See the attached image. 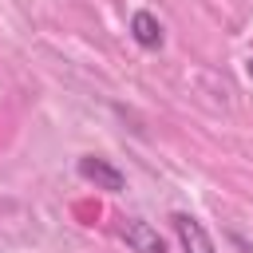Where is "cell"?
<instances>
[{
    "label": "cell",
    "mask_w": 253,
    "mask_h": 253,
    "mask_svg": "<svg viewBox=\"0 0 253 253\" xmlns=\"http://www.w3.org/2000/svg\"><path fill=\"white\" fill-rule=\"evenodd\" d=\"M79 178H87V182H95L99 190H111V194H119L123 186H126V178H123V170H115L107 158H99V154H83L79 158Z\"/></svg>",
    "instance_id": "cell-1"
},
{
    "label": "cell",
    "mask_w": 253,
    "mask_h": 253,
    "mask_svg": "<svg viewBox=\"0 0 253 253\" xmlns=\"http://www.w3.org/2000/svg\"><path fill=\"white\" fill-rule=\"evenodd\" d=\"M123 241H126L134 253H166L162 233H158L150 221H138V217H126V221H123Z\"/></svg>",
    "instance_id": "cell-2"
},
{
    "label": "cell",
    "mask_w": 253,
    "mask_h": 253,
    "mask_svg": "<svg viewBox=\"0 0 253 253\" xmlns=\"http://www.w3.org/2000/svg\"><path fill=\"white\" fill-rule=\"evenodd\" d=\"M174 233H178V241H182L186 253H213V241H210V233H206V225L198 217L174 213Z\"/></svg>",
    "instance_id": "cell-3"
},
{
    "label": "cell",
    "mask_w": 253,
    "mask_h": 253,
    "mask_svg": "<svg viewBox=\"0 0 253 253\" xmlns=\"http://www.w3.org/2000/svg\"><path fill=\"white\" fill-rule=\"evenodd\" d=\"M130 36H134V43L138 47H162V24H158V16H150V12H134L130 16Z\"/></svg>",
    "instance_id": "cell-4"
},
{
    "label": "cell",
    "mask_w": 253,
    "mask_h": 253,
    "mask_svg": "<svg viewBox=\"0 0 253 253\" xmlns=\"http://www.w3.org/2000/svg\"><path fill=\"white\" fill-rule=\"evenodd\" d=\"M245 71H249V79H253V55H249V59H245Z\"/></svg>",
    "instance_id": "cell-5"
}]
</instances>
